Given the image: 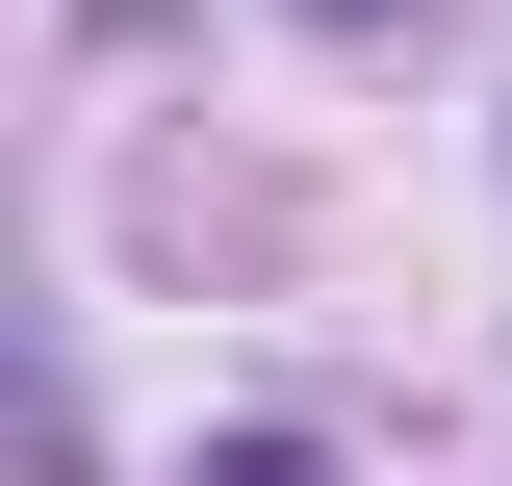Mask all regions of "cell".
I'll list each match as a JSON object with an SVG mask.
<instances>
[{
    "label": "cell",
    "instance_id": "cell-2",
    "mask_svg": "<svg viewBox=\"0 0 512 486\" xmlns=\"http://www.w3.org/2000/svg\"><path fill=\"white\" fill-rule=\"evenodd\" d=\"M308 26H410V0H308Z\"/></svg>",
    "mask_w": 512,
    "mask_h": 486
},
{
    "label": "cell",
    "instance_id": "cell-1",
    "mask_svg": "<svg viewBox=\"0 0 512 486\" xmlns=\"http://www.w3.org/2000/svg\"><path fill=\"white\" fill-rule=\"evenodd\" d=\"M180 486H359V461H333V435H308V410H231V435H205V461H180Z\"/></svg>",
    "mask_w": 512,
    "mask_h": 486
}]
</instances>
